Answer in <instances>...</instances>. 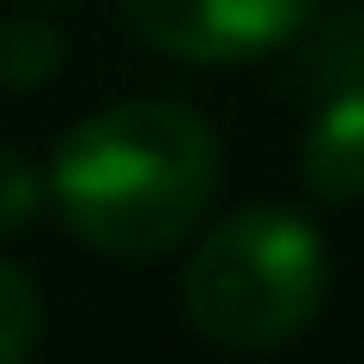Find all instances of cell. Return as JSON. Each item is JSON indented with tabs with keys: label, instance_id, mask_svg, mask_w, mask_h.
Returning a JSON list of instances; mask_svg holds the SVG:
<instances>
[{
	"label": "cell",
	"instance_id": "6da1fadb",
	"mask_svg": "<svg viewBox=\"0 0 364 364\" xmlns=\"http://www.w3.org/2000/svg\"><path fill=\"white\" fill-rule=\"evenodd\" d=\"M218 166V134L186 102H115L58 141L45 192L90 250L160 256L205 218Z\"/></svg>",
	"mask_w": 364,
	"mask_h": 364
},
{
	"label": "cell",
	"instance_id": "7a4b0ae2",
	"mask_svg": "<svg viewBox=\"0 0 364 364\" xmlns=\"http://www.w3.org/2000/svg\"><path fill=\"white\" fill-rule=\"evenodd\" d=\"M326 301V243L294 211L256 205L224 218L192 269H186V314L211 346L269 352L294 339Z\"/></svg>",
	"mask_w": 364,
	"mask_h": 364
},
{
	"label": "cell",
	"instance_id": "3957f363",
	"mask_svg": "<svg viewBox=\"0 0 364 364\" xmlns=\"http://www.w3.org/2000/svg\"><path fill=\"white\" fill-rule=\"evenodd\" d=\"M128 19L173 58L192 64H237L294 38L314 0H122Z\"/></svg>",
	"mask_w": 364,
	"mask_h": 364
},
{
	"label": "cell",
	"instance_id": "277c9868",
	"mask_svg": "<svg viewBox=\"0 0 364 364\" xmlns=\"http://www.w3.org/2000/svg\"><path fill=\"white\" fill-rule=\"evenodd\" d=\"M307 186L326 198H364V83L333 90V102L314 115L301 147Z\"/></svg>",
	"mask_w": 364,
	"mask_h": 364
},
{
	"label": "cell",
	"instance_id": "5b68a950",
	"mask_svg": "<svg viewBox=\"0 0 364 364\" xmlns=\"http://www.w3.org/2000/svg\"><path fill=\"white\" fill-rule=\"evenodd\" d=\"M58 64H64L58 26H45V19H6V26H0V83L32 90V83H45Z\"/></svg>",
	"mask_w": 364,
	"mask_h": 364
},
{
	"label": "cell",
	"instance_id": "8992f818",
	"mask_svg": "<svg viewBox=\"0 0 364 364\" xmlns=\"http://www.w3.org/2000/svg\"><path fill=\"white\" fill-rule=\"evenodd\" d=\"M38 326H45V301H38V288H32L13 262H0V364H26V358H32Z\"/></svg>",
	"mask_w": 364,
	"mask_h": 364
},
{
	"label": "cell",
	"instance_id": "52a82bcc",
	"mask_svg": "<svg viewBox=\"0 0 364 364\" xmlns=\"http://www.w3.org/2000/svg\"><path fill=\"white\" fill-rule=\"evenodd\" d=\"M45 198V179L38 166L19 154V147H0V230H19Z\"/></svg>",
	"mask_w": 364,
	"mask_h": 364
}]
</instances>
